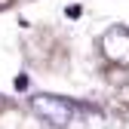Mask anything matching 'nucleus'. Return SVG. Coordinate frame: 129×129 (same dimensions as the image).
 Here are the masks:
<instances>
[{
    "mask_svg": "<svg viewBox=\"0 0 129 129\" xmlns=\"http://www.w3.org/2000/svg\"><path fill=\"white\" fill-rule=\"evenodd\" d=\"M15 89H28V77H25V74L15 77Z\"/></svg>",
    "mask_w": 129,
    "mask_h": 129,
    "instance_id": "7ed1b4c3",
    "label": "nucleus"
},
{
    "mask_svg": "<svg viewBox=\"0 0 129 129\" xmlns=\"http://www.w3.org/2000/svg\"><path fill=\"white\" fill-rule=\"evenodd\" d=\"M3 3H6V6H9V0H0V9H3Z\"/></svg>",
    "mask_w": 129,
    "mask_h": 129,
    "instance_id": "39448f33",
    "label": "nucleus"
},
{
    "mask_svg": "<svg viewBox=\"0 0 129 129\" xmlns=\"http://www.w3.org/2000/svg\"><path fill=\"white\" fill-rule=\"evenodd\" d=\"M28 108H31V114L40 117L43 123H49L55 129H68L77 117V105L68 102V99H61V95H49V92H37V95H31L28 99Z\"/></svg>",
    "mask_w": 129,
    "mask_h": 129,
    "instance_id": "f257e3e1",
    "label": "nucleus"
},
{
    "mask_svg": "<svg viewBox=\"0 0 129 129\" xmlns=\"http://www.w3.org/2000/svg\"><path fill=\"white\" fill-rule=\"evenodd\" d=\"M99 52L117 68H129V28L111 25L99 37Z\"/></svg>",
    "mask_w": 129,
    "mask_h": 129,
    "instance_id": "f03ea898",
    "label": "nucleus"
},
{
    "mask_svg": "<svg viewBox=\"0 0 129 129\" xmlns=\"http://www.w3.org/2000/svg\"><path fill=\"white\" fill-rule=\"evenodd\" d=\"M80 12H83V9H80V6H68V19H77V15Z\"/></svg>",
    "mask_w": 129,
    "mask_h": 129,
    "instance_id": "20e7f679",
    "label": "nucleus"
}]
</instances>
